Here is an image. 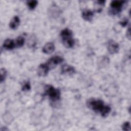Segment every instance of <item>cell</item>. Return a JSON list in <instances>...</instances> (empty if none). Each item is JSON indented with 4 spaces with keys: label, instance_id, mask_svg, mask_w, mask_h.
Instances as JSON below:
<instances>
[{
    "label": "cell",
    "instance_id": "1",
    "mask_svg": "<svg viewBox=\"0 0 131 131\" xmlns=\"http://www.w3.org/2000/svg\"><path fill=\"white\" fill-rule=\"evenodd\" d=\"M86 105L93 111L99 113L103 117L107 116L111 111V108L108 105H105L103 101L99 99H89L86 101Z\"/></svg>",
    "mask_w": 131,
    "mask_h": 131
},
{
    "label": "cell",
    "instance_id": "2",
    "mask_svg": "<svg viewBox=\"0 0 131 131\" xmlns=\"http://www.w3.org/2000/svg\"><path fill=\"white\" fill-rule=\"evenodd\" d=\"M60 36L64 47L67 48H71L74 46L75 40L73 38V32L71 30L68 28L64 29L60 32Z\"/></svg>",
    "mask_w": 131,
    "mask_h": 131
},
{
    "label": "cell",
    "instance_id": "3",
    "mask_svg": "<svg viewBox=\"0 0 131 131\" xmlns=\"http://www.w3.org/2000/svg\"><path fill=\"white\" fill-rule=\"evenodd\" d=\"M45 94L48 96L53 102L58 101L60 98V91L51 85L48 84L45 86Z\"/></svg>",
    "mask_w": 131,
    "mask_h": 131
},
{
    "label": "cell",
    "instance_id": "4",
    "mask_svg": "<svg viewBox=\"0 0 131 131\" xmlns=\"http://www.w3.org/2000/svg\"><path fill=\"white\" fill-rule=\"evenodd\" d=\"M125 1H113L110 4V9L109 13L112 15H115L119 13L122 9V7Z\"/></svg>",
    "mask_w": 131,
    "mask_h": 131
},
{
    "label": "cell",
    "instance_id": "5",
    "mask_svg": "<svg viewBox=\"0 0 131 131\" xmlns=\"http://www.w3.org/2000/svg\"><path fill=\"white\" fill-rule=\"evenodd\" d=\"M63 61V58L59 56H54L48 59L46 63L49 67L50 70L54 69L57 64L61 63Z\"/></svg>",
    "mask_w": 131,
    "mask_h": 131
},
{
    "label": "cell",
    "instance_id": "6",
    "mask_svg": "<svg viewBox=\"0 0 131 131\" xmlns=\"http://www.w3.org/2000/svg\"><path fill=\"white\" fill-rule=\"evenodd\" d=\"M107 50L111 54L117 53L119 50V44L114 40H110L107 42Z\"/></svg>",
    "mask_w": 131,
    "mask_h": 131
},
{
    "label": "cell",
    "instance_id": "7",
    "mask_svg": "<svg viewBox=\"0 0 131 131\" xmlns=\"http://www.w3.org/2000/svg\"><path fill=\"white\" fill-rule=\"evenodd\" d=\"M50 69L46 63H41L37 68V73L40 77H45L47 75Z\"/></svg>",
    "mask_w": 131,
    "mask_h": 131
},
{
    "label": "cell",
    "instance_id": "8",
    "mask_svg": "<svg viewBox=\"0 0 131 131\" xmlns=\"http://www.w3.org/2000/svg\"><path fill=\"white\" fill-rule=\"evenodd\" d=\"M75 73V68L70 65L65 64H63L61 69V73L62 74L72 75Z\"/></svg>",
    "mask_w": 131,
    "mask_h": 131
},
{
    "label": "cell",
    "instance_id": "9",
    "mask_svg": "<svg viewBox=\"0 0 131 131\" xmlns=\"http://www.w3.org/2000/svg\"><path fill=\"white\" fill-rule=\"evenodd\" d=\"M94 16V12L91 10H85L82 12V17L86 21H91Z\"/></svg>",
    "mask_w": 131,
    "mask_h": 131
},
{
    "label": "cell",
    "instance_id": "10",
    "mask_svg": "<svg viewBox=\"0 0 131 131\" xmlns=\"http://www.w3.org/2000/svg\"><path fill=\"white\" fill-rule=\"evenodd\" d=\"M3 47L6 50H12L16 47L15 42L13 39H6L3 43Z\"/></svg>",
    "mask_w": 131,
    "mask_h": 131
},
{
    "label": "cell",
    "instance_id": "11",
    "mask_svg": "<svg viewBox=\"0 0 131 131\" xmlns=\"http://www.w3.org/2000/svg\"><path fill=\"white\" fill-rule=\"evenodd\" d=\"M55 50V46L53 42H49L47 43L42 48V52L46 54H50Z\"/></svg>",
    "mask_w": 131,
    "mask_h": 131
},
{
    "label": "cell",
    "instance_id": "12",
    "mask_svg": "<svg viewBox=\"0 0 131 131\" xmlns=\"http://www.w3.org/2000/svg\"><path fill=\"white\" fill-rule=\"evenodd\" d=\"M20 24V19L18 16H14L9 23V27L12 29H16Z\"/></svg>",
    "mask_w": 131,
    "mask_h": 131
},
{
    "label": "cell",
    "instance_id": "13",
    "mask_svg": "<svg viewBox=\"0 0 131 131\" xmlns=\"http://www.w3.org/2000/svg\"><path fill=\"white\" fill-rule=\"evenodd\" d=\"M15 45L16 47L19 48L22 47L24 43H25V38L23 36H18L16 39H15Z\"/></svg>",
    "mask_w": 131,
    "mask_h": 131
},
{
    "label": "cell",
    "instance_id": "14",
    "mask_svg": "<svg viewBox=\"0 0 131 131\" xmlns=\"http://www.w3.org/2000/svg\"><path fill=\"white\" fill-rule=\"evenodd\" d=\"M38 2L37 1H29L27 2V5L30 10H33L37 6Z\"/></svg>",
    "mask_w": 131,
    "mask_h": 131
},
{
    "label": "cell",
    "instance_id": "15",
    "mask_svg": "<svg viewBox=\"0 0 131 131\" xmlns=\"http://www.w3.org/2000/svg\"><path fill=\"white\" fill-rule=\"evenodd\" d=\"M7 76V71L5 68L1 69V82H3L6 79Z\"/></svg>",
    "mask_w": 131,
    "mask_h": 131
},
{
    "label": "cell",
    "instance_id": "16",
    "mask_svg": "<svg viewBox=\"0 0 131 131\" xmlns=\"http://www.w3.org/2000/svg\"><path fill=\"white\" fill-rule=\"evenodd\" d=\"M122 129L125 131L127 130H130V122L128 121H126L124 122L122 126Z\"/></svg>",
    "mask_w": 131,
    "mask_h": 131
},
{
    "label": "cell",
    "instance_id": "17",
    "mask_svg": "<svg viewBox=\"0 0 131 131\" xmlns=\"http://www.w3.org/2000/svg\"><path fill=\"white\" fill-rule=\"evenodd\" d=\"M31 89V85L29 81H27L24 83L22 85L21 90L23 91H29Z\"/></svg>",
    "mask_w": 131,
    "mask_h": 131
},
{
    "label": "cell",
    "instance_id": "18",
    "mask_svg": "<svg viewBox=\"0 0 131 131\" xmlns=\"http://www.w3.org/2000/svg\"><path fill=\"white\" fill-rule=\"evenodd\" d=\"M120 25H121L123 27H125V26H126V25L128 23V19L127 18H125L124 19L121 20V21H120Z\"/></svg>",
    "mask_w": 131,
    "mask_h": 131
},
{
    "label": "cell",
    "instance_id": "19",
    "mask_svg": "<svg viewBox=\"0 0 131 131\" xmlns=\"http://www.w3.org/2000/svg\"><path fill=\"white\" fill-rule=\"evenodd\" d=\"M130 27H128L127 32H126V36L127 37L130 39Z\"/></svg>",
    "mask_w": 131,
    "mask_h": 131
},
{
    "label": "cell",
    "instance_id": "20",
    "mask_svg": "<svg viewBox=\"0 0 131 131\" xmlns=\"http://www.w3.org/2000/svg\"><path fill=\"white\" fill-rule=\"evenodd\" d=\"M105 1H98L96 2L97 4H98L99 5H101V6L104 5L105 4Z\"/></svg>",
    "mask_w": 131,
    "mask_h": 131
}]
</instances>
